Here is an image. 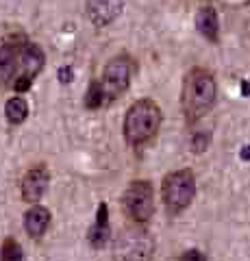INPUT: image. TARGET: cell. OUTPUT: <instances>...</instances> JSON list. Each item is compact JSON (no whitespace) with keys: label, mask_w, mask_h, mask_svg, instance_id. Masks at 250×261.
<instances>
[{"label":"cell","mask_w":250,"mask_h":261,"mask_svg":"<svg viewBox=\"0 0 250 261\" xmlns=\"http://www.w3.org/2000/svg\"><path fill=\"white\" fill-rule=\"evenodd\" d=\"M196 29L209 42H217V13L213 7H203L196 15Z\"/></svg>","instance_id":"4fadbf2b"},{"label":"cell","mask_w":250,"mask_h":261,"mask_svg":"<svg viewBox=\"0 0 250 261\" xmlns=\"http://www.w3.org/2000/svg\"><path fill=\"white\" fill-rule=\"evenodd\" d=\"M85 105L90 109H98V107H102L104 105V98H102V94H100V89H98V83H92V87L87 89V96H85Z\"/></svg>","instance_id":"2e32d148"},{"label":"cell","mask_w":250,"mask_h":261,"mask_svg":"<svg viewBox=\"0 0 250 261\" xmlns=\"http://www.w3.org/2000/svg\"><path fill=\"white\" fill-rule=\"evenodd\" d=\"M217 96L215 79L205 68H193L183 79V94H181V107L187 122H196L213 107Z\"/></svg>","instance_id":"6da1fadb"},{"label":"cell","mask_w":250,"mask_h":261,"mask_svg":"<svg viewBox=\"0 0 250 261\" xmlns=\"http://www.w3.org/2000/svg\"><path fill=\"white\" fill-rule=\"evenodd\" d=\"M122 205L126 216L135 222H146L155 211V200H152V185L148 181H133L126 187L122 196Z\"/></svg>","instance_id":"5b68a950"},{"label":"cell","mask_w":250,"mask_h":261,"mask_svg":"<svg viewBox=\"0 0 250 261\" xmlns=\"http://www.w3.org/2000/svg\"><path fill=\"white\" fill-rule=\"evenodd\" d=\"M181 261H207V259H205V255L200 250H187L181 257Z\"/></svg>","instance_id":"d6986e66"},{"label":"cell","mask_w":250,"mask_h":261,"mask_svg":"<svg viewBox=\"0 0 250 261\" xmlns=\"http://www.w3.org/2000/svg\"><path fill=\"white\" fill-rule=\"evenodd\" d=\"M241 159L250 161V146H244V148H241Z\"/></svg>","instance_id":"44dd1931"},{"label":"cell","mask_w":250,"mask_h":261,"mask_svg":"<svg viewBox=\"0 0 250 261\" xmlns=\"http://www.w3.org/2000/svg\"><path fill=\"white\" fill-rule=\"evenodd\" d=\"M44 61H46V57L37 44H24L22 53H20V63L24 70V76L35 79L39 74V70L44 68Z\"/></svg>","instance_id":"8fae6325"},{"label":"cell","mask_w":250,"mask_h":261,"mask_svg":"<svg viewBox=\"0 0 250 261\" xmlns=\"http://www.w3.org/2000/svg\"><path fill=\"white\" fill-rule=\"evenodd\" d=\"M207 144H209V135L198 133L196 137H193V142H191V148L196 150V152H203V150L207 148Z\"/></svg>","instance_id":"ac0fdd59"},{"label":"cell","mask_w":250,"mask_h":261,"mask_svg":"<svg viewBox=\"0 0 250 261\" xmlns=\"http://www.w3.org/2000/svg\"><path fill=\"white\" fill-rule=\"evenodd\" d=\"M111 235V228H109V214H107V202H100L98 207V214H96V224L90 231V242L94 248H102L107 244Z\"/></svg>","instance_id":"7c38bea8"},{"label":"cell","mask_w":250,"mask_h":261,"mask_svg":"<svg viewBox=\"0 0 250 261\" xmlns=\"http://www.w3.org/2000/svg\"><path fill=\"white\" fill-rule=\"evenodd\" d=\"M152 255V240L146 231H124L116 244V261H148Z\"/></svg>","instance_id":"8992f818"},{"label":"cell","mask_w":250,"mask_h":261,"mask_svg":"<svg viewBox=\"0 0 250 261\" xmlns=\"http://www.w3.org/2000/svg\"><path fill=\"white\" fill-rule=\"evenodd\" d=\"M48 187V170L37 166L33 170H29L22 178V196L26 202H37L44 196Z\"/></svg>","instance_id":"52a82bcc"},{"label":"cell","mask_w":250,"mask_h":261,"mask_svg":"<svg viewBox=\"0 0 250 261\" xmlns=\"http://www.w3.org/2000/svg\"><path fill=\"white\" fill-rule=\"evenodd\" d=\"M48 226H50V211L46 207L35 205L26 211V216H24V228H26V233L31 238H42Z\"/></svg>","instance_id":"30bf717a"},{"label":"cell","mask_w":250,"mask_h":261,"mask_svg":"<svg viewBox=\"0 0 250 261\" xmlns=\"http://www.w3.org/2000/svg\"><path fill=\"white\" fill-rule=\"evenodd\" d=\"M241 89H244V96H250V83H248V81H244V85H241Z\"/></svg>","instance_id":"7402d4cb"},{"label":"cell","mask_w":250,"mask_h":261,"mask_svg":"<svg viewBox=\"0 0 250 261\" xmlns=\"http://www.w3.org/2000/svg\"><path fill=\"white\" fill-rule=\"evenodd\" d=\"M87 13H90V20L96 27H107V24H111L118 18L120 5L116 0H90Z\"/></svg>","instance_id":"ba28073f"},{"label":"cell","mask_w":250,"mask_h":261,"mask_svg":"<svg viewBox=\"0 0 250 261\" xmlns=\"http://www.w3.org/2000/svg\"><path fill=\"white\" fill-rule=\"evenodd\" d=\"M3 261H22V248L15 240H5L3 244Z\"/></svg>","instance_id":"9a60e30c"},{"label":"cell","mask_w":250,"mask_h":261,"mask_svg":"<svg viewBox=\"0 0 250 261\" xmlns=\"http://www.w3.org/2000/svg\"><path fill=\"white\" fill-rule=\"evenodd\" d=\"M161 194H163L165 209L170 211L172 216H176L191 205L193 196H196V178H193V174L189 170H176V172H170L163 178Z\"/></svg>","instance_id":"3957f363"},{"label":"cell","mask_w":250,"mask_h":261,"mask_svg":"<svg viewBox=\"0 0 250 261\" xmlns=\"http://www.w3.org/2000/svg\"><path fill=\"white\" fill-rule=\"evenodd\" d=\"M31 83H33V79L22 74L20 79H15V81H13V89H15L18 94H22V92H26V89H31Z\"/></svg>","instance_id":"e0dca14e"},{"label":"cell","mask_w":250,"mask_h":261,"mask_svg":"<svg viewBox=\"0 0 250 261\" xmlns=\"http://www.w3.org/2000/svg\"><path fill=\"white\" fill-rule=\"evenodd\" d=\"M131 74H133V65L126 57H114L104 65L102 76L96 81L104 102L116 100V98H120L126 92L128 85H131Z\"/></svg>","instance_id":"277c9868"},{"label":"cell","mask_w":250,"mask_h":261,"mask_svg":"<svg viewBox=\"0 0 250 261\" xmlns=\"http://www.w3.org/2000/svg\"><path fill=\"white\" fill-rule=\"evenodd\" d=\"M161 126V109L155 100H137L126 111L124 118V137L131 146H142L155 137Z\"/></svg>","instance_id":"7a4b0ae2"},{"label":"cell","mask_w":250,"mask_h":261,"mask_svg":"<svg viewBox=\"0 0 250 261\" xmlns=\"http://www.w3.org/2000/svg\"><path fill=\"white\" fill-rule=\"evenodd\" d=\"M5 113H7V120H9L11 124H20V122H24L29 116V105H26L24 98L15 96V98H11V100H7Z\"/></svg>","instance_id":"5bb4252c"},{"label":"cell","mask_w":250,"mask_h":261,"mask_svg":"<svg viewBox=\"0 0 250 261\" xmlns=\"http://www.w3.org/2000/svg\"><path fill=\"white\" fill-rule=\"evenodd\" d=\"M20 61V50L15 44H3L0 46V87L9 85L15 74Z\"/></svg>","instance_id":"9c48e42d"},{"label":"cell","mask_w":250,"mask_h":261,"mask_svg":"<svg viewBox=\"0 0 250 261\" xmlns=\"http://www.w3.org/2000/svg\"><path fill=\"white\" fill-rule=\"evenodd\" d=\"M72 76H74V72H72L70 65H66V68L59 70V81H61V83H70Z\"/></svg>","instance_id":"ffe728a7"}]
</instances>
